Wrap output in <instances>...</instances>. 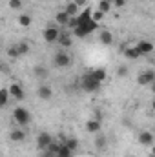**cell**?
<instances>
[{
	"mask_svg": "<svg viewBox=\"0 0 155 157\" xmlns=\"http://www.w3.org/2000/svg\"><path fill=\"white\" fill-rule=\"evenodd\" d=\"M51 62H53V66H55L57 70H64V68H70V66H71L73 59H71V55H70L68 51H64V49H59V51L53 55Z\"/></svg>",
	"mask_w": 155,
	"mask_h": 157,
	"instance_id": "cell-1",
	"label": "cell"
},
{
	"mask_svg": "<svg viewBox=\"0 0 155 157\" xmlns=\"http://www.w3.org/2000/svg\"><path fill=\"white\" fill-rule=\"evenodd\" d=\"M13 121H15L18 126H28V124L31 122V113L28 112V108L18 106V108L13 110Z\"/></svg>",
	"mask_w": 155,
	"mask_h": 157,
	"instance_id": "cell-2",
	"label": "cell"
},
{
	"mask_svg": "<svg viewBox=\"0 0 155 157\" xmlns=\"http://www.w3.org/2000/svg\"><path fill=\"white\" fill-rule=\"evenodd\" d=\"M97 28H99V24H97V22H93V20H89L88 24L77 26V28L73 29V35L78 37V39H86L88 35H91L93 31H97Z\"/></svg>",
	"mask_w": 155,
	"mask_h": 157,
	"instance_id": "cell-3",
	"label": "cell"
},
{
	"mask_svg": "<svg viewBox=\"0 0 155 157\" xmlns=\"http://www.w3.org/2000/svg\"><path fill=\"white\" fill-rule=\"evenodd\" d=\"M80 88H82L84 91H89V93H93V91H99V88H100V82H97L95 78L91 77V73H84V75L80 77Z\"/></svg>",
	"mask_w": 155,
	"mask_h": 157,
	"instance_id": "cell-4",
	"label": "cell"
},
{
	"mask_svg": "<svg viewBox=\"0 0 155 157\" xmlns=\"http://www.w3.org/2000/svg\"><path fill=\"white\" fill-rule=\"evenodd\" d=\"M7 91H9V97H13L15 101H24V99H26V91H24V88H22L18 82L9 84Z\"/></svg>",
	"mask_w": 155,
	"mask_h": 157,
	"instance_id": "cell-5",
	"label": "cell"
},
{
	"mask_svg": "<svg viewBox=\"0 0 155 157\" xmlns=\"http://www.w3.org/2000/svg\"><path fill=\"white\" fill-rule=\"evenodd\" d=\"M153 80H155V71L153 70H146V71L139 73L137 84H139V86H148V84H153Z\"/></svg>",
	"mask_w": 155,
	"mask_h": 157,
	"instance_id": "cell-6",
	"label": "cell"
},
{
	"mask_svg": "<svg viewBox=\"0 0 155 157\" xmlns=\"http://www.w3.org/2000/svg\"><path fill=\"white\" fill-rule=\"evenodd\" d=\"M51 141H53V135H51V133H47V132H40L39 135H37V148L44 152Z\"/></svg>",
	"mask_w": 155,
	"mask_h": 157,
	"instance_id": "cell-7",
	"label": "cell"
},
{
	"mask_svg": "<svg viewBox=\"0 0 155 157\" xmlns=\"http://www.w3.org/2000/svg\"><path fill=\"white\" fill-rule=\"evenodd\" d=\"M135 49H137L139 55H150V53H153L155 48H153V44H152L150 40H141V42H137Z\"/></svg>",
	"mask_w": 155,
	"mask_h": 157,
	"instance_id": "cell-8",
	"label": "cell"
},
{
	"mask_svg": "<svg viewBox=\"0 0 155 157\" xmlns=\"http://www.w3.org/2000/svg\"><path fill=\"white\" fill-rule=\"evenodd\" d=\"M59 33H60V29H59V28L49 26V28H46V29H44V40H46L47 44H53V42H57V39H59Z\"/></svg>",
	"mask_w": 155,
	"mask_h": 157,
	"instance_id": "cell-9",
	"label": "cell"
},
{
	"mask_svg": "<svg viewBox=\"0 0 155 157\" xmlns=\"http://www.w3.org/2000/svg\"><path fill=\"white\" fill-rule=\"evenodd\" d=\"M37 95L42 101H51L53 99V88L47 86V84H40L39 88H37Z\"/></svg>",
	"mask_w": 155,
	"mask_h": 157,
	"instance_id": "cell-10",
	"label": "cell"
},
{
	"mask_svg": "<svg viewBox=\"0 0 155 157\" xmlns=\"http://www.w3.org/2000/svg\"><path fill=\"white\" fill-rule=\"evenodd\" d=\"M9 141H13V143H22V141H26V132H24L22 128L11 130V132H9Z\"/></svg>",
	"mask_w": 155,
	"mask_h": 157,
	"instance_id": "cell-11",
	"label": "cell"
},
{
	"mask_svg": "<svg viewBox=\"0 0 155 157\" xmlns=\"http://www.w3.org/2000/svg\"><path fill=\"white\" fill-rule=\"evenodd\" d=\"M139 143L142 144V146H152L153 144V133L152 132H141L139 133Z\"/></svg>",
	"mask_w": 155,
	"mask_h": 157,
	"instance_id": "cell-12",
	"label": "cell"
},
{
	"mask_svg": "<svg viewBox=\"0 0 155 157\" xmlns=\"http://www.w3.org/2000/svg\"><path fill=\"white\" fill-rule=\"evenodd\" d=\"M97 137H95V141H93V144H95V148L99 150V152H104L106 150V144H108V139L99 132V133H95Z\"/></svg>",
	"mask_w": 155,
	"mask_h": 157,
	"instance_id": "cell-13",
	"label": "cell"
},
{
	"mask_svg": "<svg viewBox=\"0 0 155 157\" xmlns=\"http://www.w3.org/2000/svg\"><path fill=\"white\" fill-rule=\"evenodd\" d=\"M57 42H59L62 48H70L73 40H71V35H70L68 31H60V33H59V39H57Z\"/></svg>",
	"mask_w": 155,
	"mask_h": 157,
	"instance_id": "cell-14",
	"label": "cell"
},
{
	"mask_svg": "<svg viewBox=\"0 0 155 157\" xmlns=\"http://www.w3.org/2000/svg\"><path fill=\"white\" fill-rule=\"evenodd\" d=\"M89 20H91V7H84V11H82L80 15H77L78 26H82V24H88Z\"/></svg>",
	"mask_w": 155,
	"mask_h": 157,
	"instance_id": "cell-15",
	"label": "cell"
},
{
	"mask_svg": "<svg viewBox=\"0 0 155 157\" xmlns=\"http://www.w3.org/2000/svg\"><path fill=\"white\" fill-rule=\"evenodd\" d=\"M86 130H88L89 133H99V132H100V121H99V119H89V121L86 122Z\"/></svg>",
	"mask_w": 155,
	"mask_h": 157,
	"instance_id": "cell-16",
	"label": "cell"
},
{
	"mask_svg": "<svg viewBox=\"0 0 155 157\" xmlns=\"http://www.w3.org/2000/svg\"><path fill=\"white\" fill-rule=\"evenodd\" d=\"M122 55L126 57V59H130V60H137L141 55L137 53V49H135V46H130V48H122Z\"/></svg>",
	"mask_w": 155,
	"mask_h": 157,
	"instance_id": "cell-17",
	"label": "cell"
},
{
	"mask_svg": "<svg viewBox=\"0 0 155 157\" xmlns=\"http://www.w3.org/2000/svg\"><path fill=\"white\" fill-rule=\"evenodd\" d=\"M89 73H91V77L95 78L97 82H100V84H102V82L106 80V77H108V73H106L104 68H97V70H93V71H89Z\"/></svg>",
	"mask_w": 155,
	"mask_h": 157,
	"instance_id": "cell-18",
	"label": "cell"
},
{
	"mask_svg": "<svg viewBox=\"0 0 155 157\" xmlns=\"http://www.w3.org/2000/svg\"><path fill=\"white\" fill-rule=\"evenodd\" d=\"M99 39H100V42H102L104 46H112V44H113V35H112V31H108V29L100 31Z\"/></svg>",
	"mask_w": 155,
	"mask_h": 157,
	"instance_id": "cell-19",
	"label": "cell"
},
{
	"mask_svg": "<svg viewBox=\"0 0 155 157\" xmlns=\"http://www.w3.org/2000/svg\"><path fill=\"white\" fill-rule=\"evenodd\" d=\"M31 22H33V18H31L29 15H26V13H22V15L18 17V26H20V28H29Z\"/></svg>",
	"mask_w": 155,
	"mask_h": 157,
	"instance_id": "cell-20",
	"label": "cell"
},
{
	"mask_svg": "<svg viewBox=\"0 0 155 157\" xmlns=\"http://www.w3.org/2000/svg\"><path fill=\"white\" fill-rule=\"evenodd\" d=\"M7 102H9V91H7V88H2L0 90V110L6 108Z\"/></svg>",
	"mask_w": 155,
	"mask_h": 157,
	"instance_id": "cell-21",
	"label": "cell"
},
{
	"mask_svg": "<svg viewBox=\"0 0 155 157\" xmlns=\"http://www.w3.org/2000/svg\"><path fill=\"white\" fill-rule=\"evenodd\" d=\"M64 144L71 150V152H77V148H78V141H77V137H66V141H64Z\"/></svg>",
	"mask_w": 155,
	"mask_h": 157,
	"instance_id": "cell-22",
	"label": "cell"
},
{
	"mask_svg": "<svg viewBox=\"0 0 155 157\" xmlns=\"http://www.w3.org/2000/svg\"><path fill=\"white\" fill-rule=\"evenodd\" d=\"M97 9H99L100 13H104V15H106V13L112 9V0H100V2H99V6H97Z\"/></svg>",
	"mask_w": 155,
	"mask_h": 157,
	"instance_id": "cell-23",
	"label": "cell"
},
{
	"mask_svg": "<svg viewBox=\"0 0 155 157\" xmlns=\"http://www.w3.org/2000/svg\"><path fill=\"white\" fill-rule=\"evenodd\" d=\"M70 18H71V17H68L64 11H59V13H57V17H55V20H57L60 26H68V20H70Z\"/></svg>",
	"mask_w": 155,
	"mask_h": 157,
	"instance_id": "cell-24",
	"label": "cell"
},
{
	"mask_svg": "<svg viewBox=\"0 0 155 157\" xmlns=\"http://www.w3.org/2000/svg\"><path fill=\"white\" fill-rule=\"evenodd\" d=\"M64 13L68 15V17H77V13H78V7L73 4V2H70L68 6H66V9H64Z\"/></svg>",
	"mask_w": 155,
	"mask_h": 157,
	"instance_id": "cell-25",
	"label": "cell"
},
{
	"mask_svg": "<svg viewBox=\"0 0 155 157\" xmlns=\"http://www.w3.org/2000/svg\"><path fill=\"white\" fill-rule=\"evenodd\" d=\"M33 73L37 75L39 78H47V70L42 66V64H39V66H35V70H33Z\"/></svg>",
	"mask_w": 155,
	"mask_h": 157,
	"instance_id": "cell-26",
	"label": "cell"
},
{
	"mask_svg": "<svg viewBox=\"0 0 155 157\" xmlns=\"http://www.w3.org/2000/svg\"><path fill=\"white\" fill-rule=\"evenodd\" d=\"M15 46H17V49H18V55H26V53L29 51V44H28V42H24V40H22V42H18V44H15Z\"/></svg>",
	"mask_w": 155,
	"mask_h": 157,
	"instance_id": "cell-27",
	"label": "cell"
},
{
	"mask_svg": "<svg viewBox=\"0 0 155 157\" xmlns=\"http://www.w3.org/2000/svg\"><path fill=\"white\" fill-rule=\"evenodd\" d=\"M128 73H130V70H128V66H126V64H120V66L117 68V77H119V78L128 77Z\"/></svg>",
	"mask_w": 155,
	"mask_h": 157,
	"instance_id": "cell-28",
	"label": "cell"
},
{
	"mask_svg": "<svg viewBox=\"0 0 155 157\" xmlns=\"http://www.w3.org/2000/svg\"><path fill=\"white\" fill-rule=\"evenodd\" d=\"M7 57H11V59H18V57H20V55H18L17 46H11V48L7 49Z\"/></svg>",
	"mask_w": 155,
	"mask_h": 157,
	"instance_id": "cell-29",
	"label": "cell"
},
{
	"mask_svg": "<svg viewBox=\"0 0 155 157\" xmlns=\"http://www.w3.org/2000/svg\"><path fill=\"white\" fill-rule=\"evenodd\" d=\"M22 6H24L22 0H9V7L11 9H22Z\"/></svg>",
	"mask_w": 155,
	"mask_h": 157,
	"instance_id": "cell-30",
	"label": "cell"
},
{
	"mask_svg": "<svg viewBox=\"0 0 155 157\" xmlns=\"http://www.w3.org/2000/svg\"><path fill=\"white\" fill-rule=\"evenodd\" d=\"M102 17H104V13H100L99 9H97V11H91V20H93V22H97V24H99V20H100Z\"/></svg>",
	"mask_w": 155,
	"mask_h": 157,
	"instance_id": "cell-31",
	"label": "cell"
},
{
	"mask_svg": "<svg viewBox=\"0 0 155 157\" xmlns=\"http://www.w3.org/2000/svg\"><path fill=\"white\" fill-rule=\"evenodd\" d=\"M112 6H115V7H124V6H126V0H112Z\"/></svg>",
	"mask_w": 155,
	"mask_h": 157,
	"instance_id": "cell-32",
	"label": "cell"
},
{
	"mask_svg": "<svg viewBox=\"0 0 155 157\" xmlns=\"http://www.w3.org/2000/svg\"><path fill=\"white\" fill-rule=\"evenodd\" d=\"M86 2H88V0H73V4H75L77 7H80V6H86Z\"/></svg>",
	"mask_w": 155,
	"mask_h": 157,
	"instance_id": "cell-33",
	"label": "cell"
},
{
	"mask_svg": "<svg viewBox=\"0 0 155 157\" xmlns=\"http://www.w3.org/2000/svg\"><path fill=\"white\" fill-rule=\"evenodd\" d=\"M0 71H4V62H0Z\"/></svg>",
	"mask_w": 155,
	"mask_h": 157,
	"instance_id": "cell-34",
	"label": "cell"
},
{
	"mask_svg": "<svg viewBox=\"0 0 155 157\" xmlns=\"http://www.w3.org/2000/svg\"><path fill=\"white\" fill-rule=\"evenodd\" d=\"M0 51H2V46H0Z\"/></svg>",
	"mask_w": 155,
	"mask_h": 157,
	"instance_id": "cell-35",
	"label": "cell"
}]
</instances>
